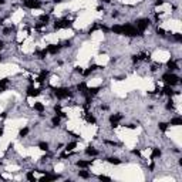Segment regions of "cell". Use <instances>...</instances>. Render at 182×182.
I'll return each mask as SVG.
<instances>
[{"instance_id":"6da1fadb","label":"cell","mask_w":182,"mask_h":182,"mask_svg":"<svg viewBox=\"0 0 182 182\" xmlns=\"http://www.w3.org/2000/svg\"><path fill=\"white\" fill-rule=\"evenodd\" d=\"M162 80H164L168 85H175V84H178V83H179V77H178V75H175V74H172V73L164 74V75H162Z\"/></svg>"},{"instance_id":"1f68e13d","label":"cell","mask_w":182,"mask_h":182,"mask_svg":"<svg viewBox=\"0 0 182 182\" xmlns=\"http://www.w3.org/2000/svg\"><path fill=\"white\" fill-rule=\"evenodd\" d=\"M157 33H158L159 36H165V30H164V28H159V27H158V28H157Z\"/></svg>"},{"instance_id":"5bb4252c","label":"cell","mask_w":182,"mask_h":182,"mask_svg":"<svg viewBox=\"0 0 182 182\" xmlns=\"http://www.w3.org/2000/svg\"><path fill=\"white\" fill-rule=\"evenodd\" d=\"M34 110L38 111V112H43V111H44V105H43L41 103H36V104H34Z\"/></svg>"},{"instance_id":"484cf974","label":"cell","mask_w":182,"mask_h":182,"mask_svg":"<svg viewBox=\"0 0 182 182\" xmlns=\"http://www.w3.org/2000/svg\"><path fill=\"white\" fill-rule=\"evenodd\" d=\"M85 120H87L88 122H91V124H95V118H94L93 115H90V114H88V115L85 117Z\"/></svg>"},{"instance_id":"ba28073f","label":"cell","mask_w":182,"mask_h":182,"mask_svg":"<svg viewBox=\"0 0 182 182\" xmlns=\"http://www.w3.org/2000/svg\"><path fill=\"white\" fill-rule=\"evenodd\" d=\"M77 88H78V90L81 91V94H83V95L88 97V88H87L85 83H81V84H78V85H77Z\"/></svg>"},{"instance_id":"8d00e7d4","label":"cell","mask_w":182,"mask_h":182,"mask_svg":"<svg viewBox=\"0 0 182 182\" xmlns=\"http://www.w3.org/2000/svg\"><path fill=\"white\" fill-rule=\"evenodd\" d=\"M175 38H177L178 41H182V36L181 34H175Z\"/></svg>"},{"instance_id":"8fae6325","label":"cell","mask_w":182,"mask_h":182,"mask_svg":"<svg viewBox=\"0 0 182 182\" xmlns=\"http://www.w3.org/2000/svg\"><path fill=\"white\" fill-rule=\"evenodd\" d=\"M167 65L169 67V70H171V71H174V70H177V68H178V65H177V63H175L174 60H169Z\"/></svg>"},{"instance_id":"7c38bea8","label":"cell","mask_w":182,"mask_h":182,"mask_svg":"<svg viewBox=\"0 0 182 182\" xmlns=\"http://www.w3.org/2000/svg\"><path fill=\"white\" fill-rule=\"evenodd\" d=\"M47 74H48V71H46V70H43V71L40 73V77L37 78V81H38V83H43V81H44V78L47 77Z\"/></svg>"},{"instance_id":"603a6c76","label":"cell","mask_w":182,"mask_h":182,"mask_svg":"<svg viewBox=\"0 0 182 182\" xmlns=\"http://www.w3.org/2000/svg\"><path fill=\"white\" fill-rule=\"evenodd\" d=\"M85 152L88 154V155H97L98 152H97V149H94V148H87L85 149Z\"/></svg>"},{"instance_id":"d6a6232c","label":"cell","mask_w":182,"mask_h":182,"mask_svg":"<svg viewBox=\"0 0 182 182\" xmlns=\"http://www.w3.org/2000/svg\"><path fill=\"white\" fill-rule=\"evenodd\" d=\"M167 125H168V124L161 122V124H159V130H161V131H165V130H167Z\"/></svg>"},{"instance_id":"277c9868","label":"cell","mask_w":182,"mask_h":182,"mask_svg":"<svg viewBox=\"0 0 182 182\" xmlns=\"http://www.w3.org/2000/svg\"><path fill=\"white\" fill-rule=\"evenodd\" d=\"M54 94L58 97V98H65L70 95V91L67 88H54Z\"/></svg>"},{"instance_id":"ac0fdd59","label":"cell","mask_w":182,"mask_h":182,"mask_svg":"<svg viewBox=\"0 0 182 182\" xmlns=\"http://www.w3.org/2000/svg\"><path fill=\"white\" fill-rule=\"evenodd\" d=\"M112 31L117 33V34H122V26H114L112 27Z\"/></svg>"},{"instance_id":"30bf717a","label":"cell","mask_w":182,"mask_h":182,"mask_svg":"<svg viewBox=\"0 0 182 182\" xmlns=\"http://www.w3.org/2000/svg\"><path fill=\"white\" fill-rule=\"evenodd\" d=\"M58 50H60V47H58V46H54V44H50V46L47 47V51L51 53V54H56Z\"/></svg>"},{"instance_id":"e0dca14e","label":"cell","mask_w":182,"mask_h":182,"mask_svg":"<svg viewBox=\"0 0 182 182\" xmlns=\"http://www.w3.org/2000/svg\"><path fill=\"white\" fill-rule=\"evenodd\" d=\"M182 124V118H174V120H171V125H181Z\"/></svg>"},{"instance_id":"52a82bcc","label":"cell","mask_w":182,"mask_h":182,"mask_svg":"<svg viewBox=\"0 0 182 182\" xmlns=\"http://www.w3.org/2000/svg\"><path fill=\"white\" fill-rule=\"evenodd\" d=\"M121 118H122V115H121V114H114V115H111V117H110V122L115 127V125H118V122L121 121Z\"/></svg>"},{"instance_id":"7402d4cb","label":"cell","mask_w":182,"mask_h":182,"mask_svg":"<svg viewBox=\"0 0 182 182\" xmlns=\"http://www.w3.org/2000/svg\"><path fill=\"white\" fill-rule=\"evenodd\" d=\"M75 147H77V142H70V144L65 147V149H67V151H73Z\"/></svg>"},{"instance_id":"74e56055","label":"cell","mask_w":182,"mask_h":182,"mask_svg":"<svg viewBox=\"0 0 182 182\" xmlns=\"http://www.w3.org/2000/svg\"><path fill=\"white\" fill-rule=\"evenodd\" d=\"M3 33H4V34H7V33H10V28H4V30H3Z\"/></svg>"},{"instance_id":"8992f818","label":"cell","mask_w":182,"mask_h":182,"mask_svg":"<svg viewBox=\"0 0 182 182\" xmlns=\"http://www.w3.org/2000/svg\"><path fill=\"white\" fill-rule=\"evenodd\" d=\"M24 6L28 9H38L41 6V3L37 0H24Z\"/></svg>"},{"instance_id":"5b68a950","label":"cell","mask_w":182,"mask_h":182,"mask_svg":"<svg viewBox=\"0 0 182 182\" xmlns=\"http://www.w3.org/2000/svg\"><path fill=\"white\" fill-rule=\"evenodd\" d=\"M68 27H71V23L68 20H60L54 23V28H68Z\"/></svg>"},{"instance_id":"ffe728a7","label":"cell","mask_w":182,"mask_h":182,"mask_svg":"<svg viewBox=\"0 0 182 182\" xmlns=\"http://www.w3.org/2000/svg\"><path fill=\"white\" fill-rule=\"evenodd\" d=\"M152 158H158V157H161V151L158 149V148H154V151H152V155H151Z\"/></svg>"},{"instance_id":"60d3db41","label":"cell","mask_w":182,"mask_h":182,"mask_svg":"<svg viewBox=\"0 0 182 182\" xmlns=\"http://www.w3.org/2000/svg\"><path fill=\"white\" fill-rule=\"evenodd\" d=\"M3 46H4V43H3V41H0V47H3Z\"/></svg>"},{"instance_id":"d6986e66","label":"cell","mask_w":182,"mask_h":182,"mask_svg":"<svg viewBox=\"0 0 182 182\" xmlns=\"http://www.w3.org/2000/svg\"><path fill=\"white\" fill-rule=\"evenodd\" d=\"M97 68H98V65H95V64H93V65H91V67H90L88 70H85V71H83V73H84L85 75H88V74H90L91 71H94V70H97Z\"/></svg>"},{"instance_id":"d4e9b609","label":"cell","mask_w":182,"mask_h":182,"mask_svg":"<svg viewBox=\"0 0 182 182\" xmlns=\"http://www.w3.org/2000/svg\"><path fill=\"white\" fill-rule=\"evenodd\" d=\"M46 54H47V50H41V51H37V56H38V58H44V57H46Z\"/></svg>"},{"instance_id":"7bdbcfd3","label":"cell","mask_w":182,"mask_h":182,"mask_svg":"<svg viewBox=\"0 0 182 182\" xmlns=\"http://www.w3.org/2000/svg\"><path fill=\"white\" fill-rule=\"evenodd\" d=\"M4 3V0H0V4H3Z\"/></svg>"},{"instance_id":"ee69618b","label":"cell","mask_w":182,"mask_h":182,"mask_svg":"<svg viewBox=\"0 0 182 182\" xmlns=\"http://www.w3.org/2000/svg\"><path fill=\"white\" fill-rule=\"evenodd\" d=\"M103 1H105V3H108V1H110V0H103Z\"/></svg>"},{"instance_id":"2e32d148","label":"cell","mask_w":182,"mask_h":182,"mask_svg":"<svg viewBox=\"0 0 182 182\" xmlns=\"http://www.w3.org/2000/svg\"><path fill=\"white\" fill-rule=\"evenodd\" d=\"M57 178H58V177H57V175H46V177H43V178H41V181H54V179H57Z\"/></svg>"},{"instance_id":"b9f144b4","label":"cell","mask_w":182,"mask_h":182,"mask_svg":"<svg viewBox=\"0 0 182 182\" xmlns=\"http://www.w3.org/2000/svg\"><path fill=\"white\" fill-rule=\"evenodd\" d=\"M1 135H3V130L0 128V137H1Z\"/></svg>"},{"instance_id":"e575fe53","label":"cell","mask_w":182,"mask_h":182,"mask_svg":"<svg viewBox=\"0 0 182 182\" xmlns=\"http://www.w3.org/2000/svg\"><path fill=\"white\" fill-rule=\"evenodd\" d=\"M167 108H168V110H172V108H174V104H172V100H171V101L168 103V105H167Z\"/></svg>"},{"instance_id":"cb8c5ba5","label":"cell","mask_w":182,"mask_h":182,"mask_svg":"<svg viewBox=\"0 0 182 182\" xmlns=\"http://www.w3.org/2000/svg\"><path fill=\"white\" fill-rule=\"evenodd\" d=\"M38 147H40V149H43V151H47V149H48V144H47V142H40Z\"/></svg>"},{"instance_id":"9c48e42d","label":"cell","mask_w":182,"mask_h":182,"mask_svg":"<svg viewBox=\"0 0 182 182\" xmlns=\"http://www.w3.org/2000/svg\"><path fill=\"white\" fill-rule=\"evenodd\" d=\"M40 94V91L37 90V88H34V87H28L27 88V95H30V97H36V95H38Z\"/></svg>"},{"instance_id":"f6af8a7d","label":"cell","mask_w":182,"mask_h":182,"mask_svg":"<svg viewBox=\"0 0 182 182\" xmlns=\"http://www.w3.org/2000/svg\"><path fill=\"white\" fill-rule=\"evenodd\" d=\"M0 61H1V57H0Z\"/></svg>"},{"instance_id":"4316f807","label":"cell","mask_w":182,"mask_h":182,"mask_svg":"<svg viewBox=\"0 0 182 182\" xmlns=\"http://www.w3.org/2000/svg\"><path fill=\"white\" fill-rule=\"evenodd\" d=\"M40 20H41L43 23L47 24V21H48V16H47V14H41V16H40Z\"/></svg>"},{"instance_id":"83f0119b","label":"cell","mask_w":182,"mask_h":182,"mask_svg":"<svg viewBox=\"0 0 182 182\" xmlns=\"http://www.w3.org/2000/svg\"><path fill=\"white\" fill-rule=\"evenodd\" d=\"M98 178H100V181H107V182L111 181V178H110V177H105V175H100Z\"/></svg>"},{"instance_id":"9a60e30c","label":"cell","mask_w":182,"mask_h":182,"mask_svg":"<svg viewBox=\"0 0 182 182\" xmlns=\"http://www.w3.org/2000/svg\"><path fill=\"white\" fill-rule=\"evenodd\" d=\"M77 165L81 167V168H85V167H90L91 165V161H78Z\"/></svg>"},{"instance_id":"836d02e7","label":"cell","mask_w":182,"mask_h":182,"mask_svg":"<svg viewBox=\"0 0 182 182\" xmlns=\"http://www.w3.org/2000/svg\"><path fill=\"white\" fill-rule=\"evenodd\" d=\"M27 179H28V181H36V178L33 177V174H31V172H28V174H27Z\"/></svg>"},{"instance_id":"4dcf8cb0","label":"cell","mask_w":182,"mask_h":182,"mask_svg":"<svg viewBox=\"0 0 182 182\" xmlns=\"http://www.w3.org/2000/svg\"><path fill=\"white\" fill-rule=\"evenodd\" d=\"M60 124V117H54L53 118V125H58Z\"/></svg>"},{"instance_id":"f1b7e54d","label":"cell","mask_w":182,"mask_h":182,"mask_svg":"<svg viewBox=\"0 0 182 182\" xmlns=\"http://www.w3.org/2000/svg\"><path fill=\"white\" fill-rule=\"evenodd\" d=\"M28 134V128H23L21 131H20V137H24V135H27Z\"/></svg>"},{"instance_id":"44dd1931","label":"cell","mask_w":182,"mask_h":182,"mask_svg":"<svg viewBox=\"0 0 182 182\" xmlns=\"http://www.w3.org/2000/svg\"><path fill=\"white\" fill-rule=\"evenodd\" d=\"M107 161H108L110 164H114V165H118V164H121V161H120L118 158H108Z\"/></svg>"},{"instance_id":"3957f363","label":"cell","mask_w":182,"mask_h":182,"mask_svg":"<svg viewBox=\"0 0 182 182\" xmlns=\"http://www.w3.org/2000/svg\"><path fill=\"white\" fill-rule=\"evenodd\" d=\"M148 24H149V20H148V19H141V20L137 21V30H138L140 33H142V31L148 27Z\"/></svg>"},{"instance_id":"ab89813d","label":"cell","mask_w":182,"mask_h":182,"mask_svg":"<svg viewBox=\"0 0 182 182\" xmlns=\"http://www.w3.org/2000/svg\"><path fill=\"white\" fill-rule=\"evenodd\" d=\"M54 3H61V0H53Z\"/></svg>"},{"instance_id":"7a4b0ae2","label":"cell","mask_w":182,"mask_h":182,"mask_svg":"<svg viewBox=\"0 0 182 182\" xmlns=\"http://www.w3.org/2000/svg\"><path fill=\"white\" fill-rule=\"evenodd\" d=\"M122 33L127 34V36H130V37H134V36H138V34H140V31H138L135 27H132L131 24L122 26Z\"/></svg>"},{"instance_id":"f546056e","label":"cell","mask_w":182,"mask_h":182,"mask_svg":"<svg viewBox=\"0 0 182 182\" xmlns=\"http://www.w3.org/2000/svg\"><path fill=\"white\" fill-rule=\"evenodd\" d=\"M80 177H81V178H88V177H90V174H88V172H85V171H80Z\"/></svg>"},{"instance_id":"d590c367","label":"cell","mask_w":182,"mask_h":182,"mask_svg":"<svg viewBox=\"0 0 182 182\" xmlns=\"http://www.w3.org/2000/svg\"><path fill=\"white\" fill-rule=\"evenodd\" d=\"M54 110H56V112H60V111H61V105H56Z\"/></svg>"},{"instance_id":"4fadbf2b","label":"cell","mask_w":182,"mask_h":182,"mask_svg":"<svg viewBox=\"0 0 182 182\" xmlns=\"http://www.w3.org/2000/svg\"><path fill=\"white\" fill-rule=\"evenodd\" d=\"M164 94H167V95H169V97H172V95H174V91H172L171 85H167V87L164 88Z\"/></svg>"},{"instance_id":"f35d334b","label":"cell","mask_w":182,"mask_h":182,"mask_svg":"<svg viewBox=\"0 0 182 182\" xmlns=\"http://www.w3.org/2000/svg\"><path fill=\"white\" fill-rule=\"evenodd\" d=\"M162 3H164V0H158V1H157V6H159V4H162Z\"/></svg>"}]
</instances>
